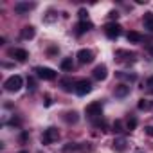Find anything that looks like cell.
<instances>
[{
  "label": "cell",
  "mask_w": 153,
  "mask_h": 153,
  "mask_svg": "<svg viewBox=\"0 0 153 153\" xmlns=\"http://www.w3.org/2000/svg\"><path fill=\"white\" fill-rule=\"evenodd\" d=\"M22 87H24V79H22V76H18V74L11 76V78H7L4 81V88L7 92H18Z\"/></svg>",
  "instance_id": "cell-1"
},
{
  "label": "cell",
  "mask_w": 153,
  "mask_h": 153,
  "mask_svg": "<svg viewBox=\"0 0 153 153\" xmlns=\"http://www.w3.org/2000/svg\"><path fill=\"white\" fill-rule=\"evenodd\" d=\"M74 90H76V94H78V96H87L92 90V83L88 79H79V81L74 83Z\"/></svg>",
  "instance_id": "cell-2"
},
{
  "label": "cell",
  "mask_w": 153,
  "mask_h": 153,
  "mask_svg": "<svg viewBox=\"0 0 153 153\" xmlns=\"http://www.w3.org/2000/svg\"><path fill=\"white\" fill-rule=\"evenodd\" d=\"M34 72L38 74V78H42V79H45V81L56 79V72H54L52 68H49V67H36Z\"/></svg>",
  "instance_id": "cell-3"
},
{
  "label": "cell",
  "mask_w": 153,
  "mask_h": 153,
  "mask_svg": "<svg viewBox=\"0 0 153 153\" xmlns=\"http://www.w3.org/2000/svg\"><path fill=\"white\" fill-rule=\"evenodd\" d=\"M121 25L119 24H115V22H110V24H106L105 25V34L110 38V40H115V38H119V34H121Z\"/></svg>",
  "instance_id": "cell-4"
},
{
  "label": "cell",
  "mask_w": 153,
  "mask_h": 153,
  "mask_svg": "<svg viewBox=\"0 0 153 153\" xmlns=\"http://www.w3.org/2000/svg\"><path fill=\"white\" fill-rule=\"evenodd\" d=\"M101 112H103V106H101V103H99V101H94V103L87 105V108H85V114H87L88 117H92V119L99 117V115H101Z\"/></svg>",
  "instance_id": "cell-5"
},
{
  "label": "cell",
  "mask_w": 153,
  "mask_h": 153,
  "mask_svg": "<svg viewBox=\"0 0 153 153\" xmlns=\"http://www.w3.org/2000/svg\"><path fill=\"white\" fill-rule=\"evenodd\" d=\"M58 137H59V131L56 130V128H47L45 131H43V135H42V142L43 144H52L54 140H58Z\"/></svg>",
  "instance_id": "cell-6"
},
{
  "label": "cell",
  "mask_w": 153,
  "mask_h": 153,
  "mask_svg": "<svg viewBox=\"0 0 153 153\" xmlns=\"http://www.w3.org/2000/svg\"><path fill=\"white\" fill-rule=\"evenodd\" d=\"M78 61L81 63V65H87V63H92L94 61V52L90 51V49H81V51H78Z\"/></svg>",
  "instance_id": "cell-7"
},
{
  "label": "cell",
  "mask_w": 153,
  "mask_h": 153,
  "mask_svg": "<svg viewBox=\"0 0 153 153\" xmlns=\"http://www.w3.org/2000/svg\"><path fill=\"white\" fill-rule=\"evenodd\" d=\"M90 151V146L87 144H68L63 148V153H87Z\"/></svg>",
  "instance_id": "cell-8"
},
{
  "label": "cell",
  "mask_w": 153,
  "mask_h": 153,
  "mask_svg": "<svg viewBox=\"0 0 153 153\" xmlns=\"http://www.w3.org/2000/svg\"><path fill=\"white\" fill-rule=\"evenodd\" d=\"M106 76H108V68H106V65H97V67L94 68V78H96L97 81H105V79H106Z\"/></svg>",
  "instance_id": "cell-9"
},
{
  "label": "cell",
  "mask_w": 153,
  "mask_h": 153,
  "mask_svg": "<svg viewBox=\"0 0 153 153\" xmlns=\"http://www.w3.org/2000/svg\"><path fill=\"white\" fill-rule=\"evenodd\" d=\"M13 58H16V61H20V63H24L27 58H29V54H27V51H24V49H13L11 52H9Z\"/></svg>",
  "instance_id": "cell-10"
},
{
  "label": "cell",
  "mask_w": 153,
  "mask_h": 153,
  "mask_svg": "<svg viewBox=\"0 0 153 153\" xmlns=\"http://www.w3.org/2000/svg\"><path fill=\"white\" fill-rule=\"evenodd\" d=\"M112 149L117 151V153L126 151V140H124V139H115V140L112 142Z\"/></svg>",
  "instance_id": "cell-11"
},
{
  "label": "cell",
  "mask_w": 153,
  "mask_h": 153,
  "mask_svg": "<svg viewBox=\"0 0 153 153\" xmlns=\"http://www.w3.org/2000/svg\"><path fill=\"white\" fill-rule=\"evenodd\" d=\"M126 40H128L130 43H140V42H142V34L137 33V31H130V33L126 34Z\"/></svg>",
  "instance_id": "cell-12"
},
{
  "label": "cell",
  "mask_w": 153,
  "mask_h": 153,
  "mask_svg": "<svg viewBox=\"0 0 153 153\" xmlns=\"http://www.w3.org/2000/svg\"><path fill=\"white\" fill-rule=\"evenodd\" d=\"M20 36H22L24 40H31V38H34V27H33V25H25V27L22 29Z\"/></svg>",
  "instance_id": "cell-13"
},
{
  "label": "cell",
  "mask_w": 153,
  "mask_h": 153,
  "mask_svg": "<svg viewBox=\"0 0 153 153\" xmlns=\"http://www.w3.org/2000/svg\"><path fill=\"white\" fill-rule=\"evenodd\" d=\"M128 92H130V87H128V85H119V87H115V90H114L115 97H124V96H128Z\"/></svg>",
  "instance_id": "cell-14"
},
{
  "label": "cell",
  "mask_w": 153,
  "mask_h": 153,
  "mask_svg": "<svg viewBox=\"0 0 153 153\" xmlns=\"http://www.w3.org/2000/svg\"><path fill=\"white\" fill-rule=\"evenodd\" d=\"M94 25H92V22H79L78 24V34H83V33H87V31H90Z\"/></svg>",
  "instance_id": "cell-15"
},
{
  "label": "cell",
  "mask_w": 153,
  "mask_h": 153,
  "mask_svg": "<svg viewBox=\"0 0 153 153\" xmlns=\"http://www.w3.org/2000/svg\"><path fill=\"white\" fill-rule=\"evenodd\" d=\"M31 9H34V4H16L15 6V11L16 13H27Z\"/></svg>",
  "instance_id": "cell-16"
},
{
  "label": "cell",
  "mask_w": 153,
  "mask_h": 153,
  "mask_svg": "<svg viewBox=\"0 0 153 153\" xmlns=\"http://www.w3.org/2000/svg\"><path fill=\"white\" fill-rule=\"evenodd\" d=\"M144 27L153 33V13H146L144 15Z\"/></svg>",
  "instance_id": "cell-17"
},
{
  "label": "cell",
  "mask_w": 153,
  "mask_h": 153,
  "mask_svg": "<svg viewBox=\"0 0 153 153\" xmlns=\"http://www.w3.org/2000/svg\"><path fill=\"white\" fill-rule=\"evenodd\" d=\"M63 119H65L67 123H78V112H74V110H72V112H67Z\"/></svg>",
  "instance_id": "cell-18"
},
{
  "label": "cell",
  "mask_w": 153,
  "mask_h": 153,
  "mask_svg": "<svg viewBox=\"0 0 153 153\" xmlns=\"http://www.w3.org/2000/svg\"><path fill=\"white\" fill-rule=\"evenodd\" d=\"M72 67H74L72 58H65V59L61 61V68H63V70H72Z\"/></svg>",
  "instance_id": "cell-19"
},
{
  "label": "cell",
  "mask_w": 153,
  "mask_h": 153,
  "mask_svg": "<svg viewBox=\"0 0 153 153\" xmlns=\"http://www.w3.org/2000/svg\"><path fill=\"white\" fill-rule=\"evenodd\" d=\"M151 108V103L148 99H140L139 101V110H149Z\"/></svg>",
  "instance_id": "cell-20"
},
{
  "label": "cell",
  "mask_w": 153,
  "mask_h": 153,
  "mask_svg": "<svg viewBox=\"0 0 153 153\" xmlns=\"http://www.w3.org/2000/svg\"><path fill=\"white\" fill-rule=\"evenodd\" d=\"M126 126H128V130H135V126H137V121H135L133 117H130V119H128V123H126Z\"/></svg>",
  "instance_id": "cell-21"
},
{
  "label": "cell",
  "mask_w": 153,
  "mask_h": 153,
  "mask_svg": "<svg viewBox=\"0 0 153 153\" xmlns=\"http://www.w3.org/2000/svg\"><path fill=\"white\" fill-rule=\"evenodd\" d=\"M146 87H148V90H149V92H153V76H151V78H148Z\"/></svg>",
  "instance_id": "cell-22"
},
{
  "label": "cell",
  "mask_w": 153,
  "mask_h": 153,
  "mask_svg": "<svg viewBox=\"0 0 153 153\" xmlns=\"http://www.w3.org/2000/svg\"><path fill=\"white\" fill-rule=\"evenodd\" d=\"M87 16H88V13H87L85 9H79V18H81V22H87Z\"/></svg>",
  "instance_id": "cell-23"
},
{
  "label": "cell",
  "mask_w": 153,
  "mask_h": 153,
  "mask_svg": "<svg viewBox=\"0 0 153 153\" xmlns=\"http://www.w3.org/2000/svg\"><path fill=\"white\" fill-rule=\"evenodd\" d=\"M121 126H123V124H121V121H115V123H114V131H117V133H119V131H123V128H121Z\"/></svg>",
  "instance_id": "cell-24"
},
{
  "label": "cell",
  "mask_w": 153,
  "mask_h": 153,
  "mask_svg": "<svg viewBox=\"0 0 153 153\" xmlns=\"http://www.w3.org/2000/svg\"><path fill=\"white\" fill-rule=\"evenodd\" d=\"M52 15H54V13H52V11H49V16H45V22H52V20L56 18V16H52Z\"/></svg>",
  "instance_id": "cell-25"
},
{
  "label": "cell",
  "mask_w": 153,
  "mask_h": 153,
  "mask_svg": "<svg viewBox=\"0 0 153 153\" xmlns=\"http://www.w3.org/2000/svg\"><path fill=\"white\" fill-rule=\"evenodd\" d=\"M108 16H110V18H112V20H114V18H117V16H119V15H117V11H112V13H108Z\"/></svg>",
  "instance_id": "cell-26"
},
{
  "label": "cell",
  "mask_w": 153,
  "mask_h": 153,
  "mask_svg": "<svg viewBox=\"0 0 153 153\" xmlns=\"http://www.w3.org/2000/svg\"><path fill=\"white\" fill-rule=\"evenodd\" d=\"M146 133H148V135H151V137H153V126H148V128H146Z\"/></svg>",
  "instance_id": "cell-27"
},
{
  "label": "cell",
  "mask_w": 153,
  "mask_h": 153,
  "mask_svg": "<svg viewBox=\"0 0 153 153\" xmlns=\"http://www.w3.org/2000/svg\"><path fill=\"white\" fill-rule=\"evenodd\" d=\"M149 54H151V58H153V45H149Z\"/></svg>",
  "instance_id": "cell-28"
},
{
  "label": "cell",
  "mask_w": 153,
  "mask_h": 153,
  "mask_svg": "<svg viewBox=\"0 0 153 153\" xmlns=\"http://www.w3.org/2000/svg\"><path fill=\"white\" fill-rule=\"evenodd\" d=\"M20 153H27V151H20Z\"/></svg>",
  "instance_id": "cell-29"
}]
</instances>
